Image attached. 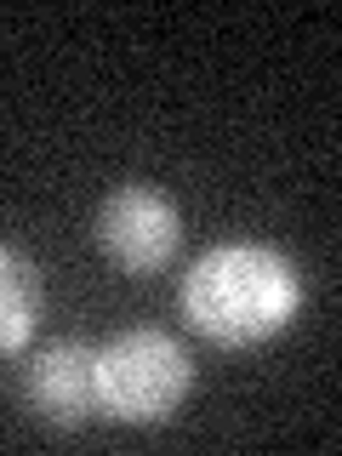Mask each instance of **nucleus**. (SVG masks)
Listing matches in <instances>:
<instances>
[{"mask_svg": "<svg viewBox=\"0 0 342 456\" xmlns=\"http://www.w3.org/2000/svg\"><path fill=\"white\" fill-rule=\"evenodd\" d=\"M303 268L274 240H217L189 263L177 314L211 348H263L303 314Z\"/></svg>", "mask_w": 342, "mask_h": 456, "instance_id": "obj_1", "label": "nucleus"}, {"mask_svg": "<svg viewBox=\"0 0 342 456\" xmlns=\"http://www.w3.org/2000/svg\"><path fill=\"white\" fill-rule=\"evenodd\" d=\"M97 417L114 428H166L194 394V354L160 325H126L92 348Z\"/></svg>", "mask_w": 342, "mask_h": 456, "instance_id": "obj_2", "label": "nucleus"}, {"mask_svg": "<svg viewBox=\"0 0 342 456\" xmlns=\"http://www.w3.org/2000/svg\"><path fill=\"white\" fill-rule=\"evenodd\" d=\"M92 240L120 274L149 280V274H160V268H171L177 251H183V206L160 183L126 177L97 200Z\"/></svg>", "mask_w": 342, "mask_h": 456, "instance_id": "obj_3", "label": "nucleus"}, {"mask_svg": "<svg viewBox=\"0 0 342 456\" xmlns=\"http://www.w3.org/2000/svg\"><path fill=\"white\" fill-rule=\"evenodd\" d=\"M23 405L46 428H86L97 417V377L86 342H46L23 365Z\"/></svg>", "mask_w": 342, "mask_h": 456, "instance_id": "obj_4", "label": "nucleus"}, {"mask_svg": "<svg viewBox=\"0 0 342 456\" xmlns=\"http://www.w3.org/2000/svg\"><path fill=\"white\" fill-rule=\"evenodd\" d=\"M40 308H46V285H40L35 256L0 240V360H12L35 342Z\"/></svg>", "mask_w": 342, "mask_h": 456, "instance_id": "obj_5", "label": "nucleus"}]
</instances>
